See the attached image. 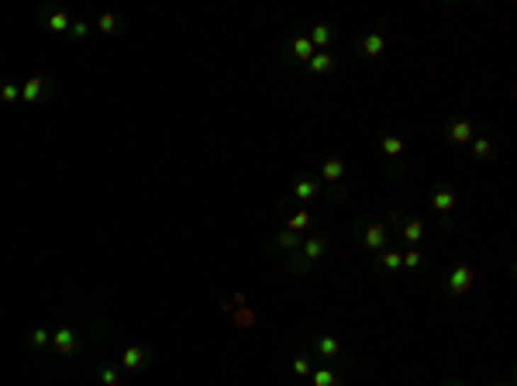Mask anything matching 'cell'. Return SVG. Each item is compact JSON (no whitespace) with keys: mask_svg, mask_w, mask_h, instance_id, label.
Returning <instances> with one entry per match:
<instances>
[{"mask_svg":"<svg viewBox=\"0 0 517 386\" xmlns=\"http://www.w3.org/2000/svg\"><path fill=\"white\" fill-rule=\"evenodd\" d=\"M18 101H21V83L4 79V83H0V103H7V107H11V103H18Z\"/></svg>","mask_w":517,"mask_h":386,"instance_id":"27","label":"cell"},{"mask_svg":"<svg viewBox=\"0 0 517 386\" xmlns=\"http://www.w3.org/2000/svg\"><path fill=\"white\" fill-rule=\"evenodd\" d=\"M310 383H314V386H345V380L338 376L335 365H314V373H310Z\"/></svg>","mask_w":517,"mask_h":386,"instance_id":"23","label":"cell"},{"mask_svg":"<svg viewBox=\"0 0 517 386\" xmlns=\"http://www.w3.org/2000/svg\"><path fill=\"white\" fill-rule=\"evenodd\" d=\"M314 225H317V221H314V214H310L307 207H304V210H293V214H286V221H283L286 232H297V234H307Z\"/></svg>","mask_w":517,"mask_h":386,"instance_id":"21","label":"cell"},{"mask_svg":"<svg viewBox=\"0 0 517 386\" xmlns=\"http://www.w3.org/2000/svg\"><path fill=\"white\" fill-rule=\"evenodd\" d=\"M400 266H404V273H421L431 266V256L424 252V245H407V249H400Z\"/></svg>","mask_w":517,"mask_h":386,"instance_id":"12","label":"cell"},{"mask_svg":"<svg viewBox=\"0 0 517 386\" xmlns=\"http://www.w3.org/2000/svg\"><path fill=\"white\" fill-rule=\"evenodd\" d=\"M428 204H431V210L438 214L441 228L445 232H452L455 228V214H459V186L455 183H435V190H431V197H428Z\"/></svg>","mask_w":517,"mask_h":386,"instance_id":"7","label":"cell"},{"mask_svg":"<svg viewBox=\"0 0 517 386\" xmlns=\"http://www.w3.org/2000/svg\"><path fill=\"white\" fill-rule=\"evenodd\" d=\"M472 283H476V269L469 266V259H455L452 269H448V276H445V293L452 300H459V297H465L472 290Z\"/></svg>","mask_w":517,"mask_h":386,"instance_id":"10","label":"cell"},{"mask_svg":"<svg viewBox=\"0 0 517 386\" xmlns=\"http://www.w3.org/2000/svg\"><path fill=\"white\" fill-rule=\"evenodd\" d=\"M28 345H31V348H45V345H52V331L49 328H35V331L28 335Z\"/></svg>","mask_w":517,"mask_h":386,"instance_id":"30","label":"cell"},{"mask_svg":"<svg viewBox=\"0 0 517 386\" xmlns=\"http://www.w3.org/2000/svg\"><path fill=\"white\" fill-rule=\"evenodd\" d=\"M304 352H310L314 359H321V365H341L348 362V352H345V341L331 331H310L304 338Z\"/></svg>","mask_w":517,"mask_h":386,"instance_id":"4","label":"cell"},{"mask_svg":"<svg viewBox=\"0 0 517 386\" xmlns=\"http://www.w3.org/2000/svg\"><path fill=\"white\" fill-rule=\"evenodd\" d=\"M290 365H293V376H300V380H310V373H314V356H310V352H297Z\"/></svg>","mask_w":517,"mask_h":386,"instance_id":"26","label":"cell"},{"mask_svg":"<svg viewBox=\"0 0 517 386\" xmlns=\"http://www.w3.org/2000/svg\"><path fill=\"white\" fill-rule=\"evenodd\" d=\"M49 76H31L28 83H21V101L25 103H38L45 93H49Z\"/></svg>","mask_w":517,"mask_h":386,"instance_id":"20","label":"cell"},{"mask_svg":"<svg viewBox=\"0 0 517 386\" xmlns=\"http://www.w3.org/2000/svg\"><path fill=\"white\" fill-rule=\"evenodd\" d=\"M331 249V234L328 232H314V234H304L300 249L286 256V273L290 276H310L317 269V262L328 256Z\"/></svg>","mask_w":517,"mask_h":386,"instance_id":"1","label":"cell"},{"mask_svg":"<svg viewBox=\"0 0 517 386\" xmlns=\"http://www.w3.org/2000/svg\"><path fill=\"white\" fill-rule=\"evenodd\" d=\"M476 135H487V125H476L472 118H465V114H452L448 121H445V128H441V138L448 142V145H469Z\"/></svg>","mask_w":517,"mask_h":386,"instance_id":"8","label":"cell"},{"mask_svg":"<svg viewBox=\"0 0 517 386\" xmlns=\"http://www.w3.org/2000/svg\"><path fill=\"white\" fill-rule=\"evenodd\" d=\"M376 149H380L383 162H387L390 180H400V176H404V169H407V142H404L397 131H380Z\"/></svg>","mask_w":517,"mask_h":386,"instance_id":"6","label":"cell"},{"mask_svg":"<svg viewBox=\"0 0 517 386\" xmlns=\"http://www.w3.org/2000/svg\"><path fill=\"white\" fill-rule=\"evenodd\" d=\"M496 386H514V376H507V380H504V383H496Z\"/></svg>","mask_w":517,"mask_h":386,"instance_id":"32","label":"cell"},{"mask_svg":"<svg viewBox=\"0 0 517 386\" xmlns=\"http://www.w3.org/2000/svg\"><path fill=\"white\" fill-rule=\"evenodd\" d=\"M338 69V55L331 49L328 52H314L307 62V73L310 76H328V73H335Z\"/></svg>","mask_w":517,"mask_h":386,"instance_id":"18","label":"cell"},{"mask_svg":"<svg viewBox=\"0 0 517 386\" xmlns=\"http://www.w3.org/2000/svg\"><path fill=\"white\" fill-rule=\"evenodd\" d=\"M152 359V352L149 348H142V345H128L125 352H121V369H128V373H138V369H145Z\"/></svg>","mask_w":517,"mask_h":386,"instance_id":"19","label":"cell"},{"mask_svg":"<svg viewBox=\"0 0 517 386\" xmlns=\"http://www.w3.org/2000/svg\"><path fill=\"white\" fill-rule=\"evenodd\" d=\"M324 190H321V180H314L307 173H300V176H293L290 180V197L297 200V204H310V200H317Z\"/></svg>","mask_w":517,"mask_h":386,"instance_id":"11","label":"cell"},{"mask_svg":"<svg viewBox=\"0 0 517 386\" xmlns=\"http://www.w3.org/2000/svg\"><path fill=\"white\" fill-rule=\"evenodd\" d=\"M317 176H321V190L331 197V204H345V197H348V166H345V159L338 152L324 155L321 159V166H317Z\"/></svg>","mask_w":517,"mask_h":386,"instance_id":"2","label":"cell"},{"mask_svg":"<svg viewBox=\"0 0 517 386\" xmlns=\"http://www.w3.org/2000/svg\"><path fill=\"white\" fill-rule=\"evenodd\" d=\"M93 31V25L86 21V18H73V25H69V38H76V42H83L86 35Z\"/></svg>","mask_w":517,"mask_h":386,"instance_id":"29","label":"cell"},{"mask_svg":"<svg viewBox=\"0 0 517 386\" xmlns=\"http://www.w3.org/2000/svg\"><path fill=\"white\" fill-rule=\"evenodd\" d=\"M52 348L59 352V356H76V348H79V335L73 331V328H55L52 331Z\"/></svg>","mask_w":517,"mask_h":386,"instance_id":"15","label":"cell"},{"mask_svg":"<svg viewBox=\"0 0 517 386\" xmlns=\"http://www.w3.org/2000/svg\"><path fill=\"white\" fill-rule=\"evenodd\" d=\"M356 238H359V249L376 256L393 245V232H390V221H380V217H362L356 225Z\"/></svg>","mask_w":517,"mask_h":386,"instance_id":"5","label":"cell"},{"mask_svg":"<svg viewBox=\"0 0 517 386\" xmlns=\"http://www.w3.org/2000/svg\"><path fill=\"white\" fill-rule=\"evenodd\" d=\"M97 380H101L103 386H121V369H118V365H101V369H97Z\"/></svg>","mask_w":517,"mask_h":386,"instance_id":"28","label":"cell"},{"mask_svg":"<svg viewBox=\"0 0 517 386\" xmlns=\"http://www.w3.org/2000/svg\"><path fill=\"white\" fill-rule=\"evenodd\" d=\"M441 386H465V383H462V380H459V376H448V380H445V383H441Z\"/></svg>","mask_w":517,"mask_h":386,"instance_id":"31","label":"cell"},{"mask_svg":"<svg viewBox=\"0 0 517 386\" xmlns=\"http://www.w3.org/2000/svg\"><path fill=\"white\" fill-rule=\"evenodd\" d=\"M304 35L310 38V45H314L317 52H328L331 49V42H335V25H331V21H314Z\"/></svg>","mask_w":517,"mask_h":386,"instance_id":"13","label":"cell"},{"mask_svg":"<svg viewBox=\"0 0 517 386\" xmlns=\"http://www.w3.org/2000/svg\"><path fill=\"white\" fill-rule=\"evenodd\" d=\"M390 232L397 234V245H400V249H407V245H424V238H428V221H424L421 214H407V210L393 207V210H390Z\"/></svg>","mask_w":517,"mask_h":386,"instance_id":"3","label":"cell"},{"mask_svg":"<svg viewBox=\"0 0 517 386\" xmlns=\"http://www.w3.org/2000/svg\"><path fill=\"white\" fill-rule=\"evenodd\" d=\"M97 31H103V35H121V31H125V21H121L118 14L103 11L101 18H97Z\"/></svg>","mask_w":517,"mask_h":386,"instance_id":"25","label":"cell"},{"mask_svg":"<svg viewBox=\"0 0 517 386\" xmlns=\"http://www.w3.org/2000/svg\"><path fill=\"white\" fill-rule=\"evenodd\" d=\"M469 155H472L476 162H490L493 155H496V149H493V138H490V135H476V138L469 142Z\"/></svg>","mask_w":517,"mask_h":386,"instance_id":"22","label":"cell"},{"mask_svg":"<svg viewBox=\"0 0 517 386\" xmlns=\"http://www.w3.org/2000/svg\"><path fill=\"white\" fill-rule=\"evenodd\" d=\"M300 242H304V234L297 232H286V228H280V232L269 238V252H280V256H290V252H297L300 249Z\"/></svg>","mask_w":517,"mask_h":386,"instance_id":"16","label":"cell"},{"mask_svg":"<svg viewBox=\"0 0 517 386\" xmlns=\"http://www.w3.org/2000/svg\"><path fill=\"white\" fill-rule=\"evenodd\" d=\"M387 49H390V35L383 28H369V31H362L359 38H356V59H362V62L383 59Z\"/></svg>","mask_w":517,"mask_h":386,"instance_id":"9","label":"cell"},{"mask_svg":"<svg viewBox=\"0 0 517 386\" xmlns=\"http://www.w3.org/2000/svg\"><path fill=\"white\" fill-rule=\"evenodd\" d=\"M373 266H376L380 273H390V276L404 273V266H400V245H390L383 252H376V256H373Z\"/></svg>","mask_w":517,"mask_h":386,"instance_id":"17","label":"cell"},{"mask_svg":"<svg viewBox=\"0 0 517 386\" xmlns=\"http://www.w3.org/2000/svg\"><path fill=\"white\" fill-rule=\"evenodd\" d=\"M314 52H317V49L310 45L307 35H293V38L286 42V62H300V66H307Z\"/></svg>","mask_w":517,"mask_h":386,"instance_id":"14","label":"cell"},{"mask_svg":"<svg viewBox=\"0 0 517 386\" xmlns=\"http://www.w3.org/2000/svg\"><path fill=\"white\" fill-rule=\"evenodd\" d=\"M42 18H45L49 31H55V35H69V25H73V18H69L66 11H42Z\"/></svg>","mask_w":517,"mask_h":386,"instance_id":"24","label":"cell"}]
</instances>
